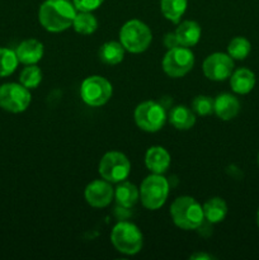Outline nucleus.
Wrapping results in <instances>:
<instances>
[{
  "label": "nucleus",
  "instance_id": "f257e3e1",
  "mask_svg": "<svg viewBox=\"0 0 259 260\" xmlns=\"http://www.w3.org/2000/svg\"><path fill=\"white\" fill-rule=\"evenodd\" d=\"M76 8L70 0H45L38 9V20L43 29L60 33L73 27Z\"/></svg>",
  "mask_w": 259,
  "mask_h": 260
},
{
  "label": "nucleus",
  "instance_id": "f03ea898",
  "mask_svg": "<svg viewBox=\"0 0 259 260\" xmlns=\"http://www.w3.org/2000/svg\"><path fill=\"white\" fill-rule=\"evenodd\" d=\"M170 216L174 225L185 231L197 230L205 221L202 206L189 196H182L173 201Z\"/></svg>",
  "mask_w": 259,
  "mask_h": 260
},
{
  "label": "nucleus",
  "instance_id": "7ed1b4c3",
  "mask_svg": "<svg viewBox=\"0 0 259 260\" xmlns=\"http://www.w3.org/2000/svg\"><path fill=\"white\" fill-rule=\"evenodd\" d=\"M152 33L149 25L139 19L127 20L119 30V42L130 53H142L150 47Z\"/></svg>",
  "mask_w": 259,
  "mask_h": 260
},
{
  "label": "nucleus",
  "instance_id": "20e7f679",
  "mask_svg": "<svg viewBox=\"0 0 259 260\" xmlns=\"http://www.w3.org/2000/svg\"><path fill=\"white\" fill-rule=\"evenodd\" d=\"M111 241L119 253L124 255H136L144 245V236L135 223L119 221L112 229Z\"/></svg>",
  "mask_w": 259,
  "mask_h": 260
},
{
  "label": "nucleus",
  "instance_id": "39448f33",
  "mask_svg": "<svg viewBox=\"0 0 259 260\" xmlns=\"http://www.w3.org/2000/svg\"><path fill=\"white\" fill-rule=\"evenodd\" d=\"M169 196V182L163 174L145 178L140 185V201L146 210L155 211L165 205Z\"/></svg>",
  "mask_w": 259,
  "mask_h": 260
},
{
  "label": "nucleus",
  "instance_id": "423d86ee",
  "mask_svg": "<svg viewBox=\"0 0 259 260\" xmlns=\"http://www.w3.org/2000/svg\"><path fill=\"white\" fill-rule=\"evenodd\" d=\"M135 123L140 129L149 134L160 131L168 119L165 108L154 101H146L140 103L134 112Z\"/></svg>",
  "mask_w": 259,
  "mask_h": 260
},
{
  "label": "nucleus",
  "instance_id": "0eeeda50",
  "mask_svg": "<svg viewBox=\"0 0 259 260\" xmlns=\"http://www.w3.org/2000/svg\"><path fill=\"white\" fill-rule=\"evenodd\" d=\"M98 172L103 179L109 183L123 182L131 173V162L128 157L119 151H108L102 156Z\"/></svg>",
  "mask_w": 259,
  "mask_h": 260
},
{
  "label": "nucleus",
  "instance_id": "6e6552de",
  "mask_svg": "<svg viewBox=\"0 0 259 260\" xmlns=\"http://www.w3.org/2000/svg\"><path fill=\"white\" fill-rule=\"evenodd\" d=\"M113 94L109 80L101 75H91L84 79L80 85V96L89 107H102L108 103Z\"/></svg>",
  "mask_w": 259,
  "mask_h": 260
},
{
  "label": "nucleus",
  "instance_id": "1a4fd4ad",
  "mask_svg": "<svg viewBox=\"0 0 259 260\" xmlns=\"http://www.w3.org/2000/svg\"><path fill=\"white\" fill-rule=\"evenodd\" d=\"M164 73L170 78H183L195 66V55L188 47L178 46L167 51L161 61Z\"/></svg>",
  "mask_w": 259,
  "mask_h": 260
},
{
  "label": "nucleus",
  "instance_id": "9d476101",
  "mask_svg": "<svg viewBox=\"0 0 259 260\" xmlns=\"http://www.w3.org/2000/svg\"><path fill=\"white\" fill-rule=\"evenodd\" d=\"M32 95L29 89L20 83H5L0 85V108L9 113H22L29 107Z\"/></svg>",
  "mask_w": 259,
  "mask_h": 260
},
{
  "label": "nucleus",
  "instance_id": "9b49d317",
  "mask_svg": "<svg viewBox=\"0 0 259 260\" xmlns=\"http://www.w3.org/2000/svg\"><path fill=\"white\" fill-rule=\"evenodd\" d=\"M202 70L208 80L223 81L230 78L231 74H233L234 60L229 53H211L203 61Z\"/></svg>",
  "mask_w": 259,
  "mask_h": 260
},
{
  "label": "nucleus",
  "instance_id": "f8f14e48",
  "mask_svg": "<svg viewBox=\"0 0 259 260\" xmlns=\"http://www.w3.org/2000/svg\"><path fill=\"white\" fill-rule=\"evenodd\" d=\"M84 198L91 207L104 208L114 200V188L112 187V183L107 182L103 178L93 180L85 187Z\"/></svg>",
  "mask_w": 259,
  "mask_h": 260
},
{
  "label": "nucleus",
  "instance_id": "ddd939ff",
  "mask_svg": "<svg viewBox=\"0 0 259 260\" xmlns=\"http://www.w3.org/2000/svg\"><path fill=\"white\" fill-rule=\"evenodd\" d=\"M18 61L23 65H36L40 62L45 53V47L41 41L35 38H28L22 41L15 48Z\"/></svg>",
  "mask_w": 259,
  "mask_h": 260
},
{
  "label": "nucleus",
  "instance_id": "4468645a",
  "mask_svg": "<svg viewBox=\"0 0 259 260\" xmlns=\"http://www.w3.org/2000/svg\"><path fill=\"white\" fill-rule=\"evenodd\" d=\"M239 112H240V102L233 94H218L213 99V113L221 121H231L238 116Z\"/></svg>",
  "mask_w": 259,
  "mask_h": 260
},
{
  "label": "nucleus",
  "instance_id": "2eb2a0df",
  "mask_svg": "<svg viewBox=\"0 0 259 260\" xmlns=\"http://www.w3.org/2000/svg\"><path fill=\"white\" fill-rule=\"evenodd\" d=\"M145 165L154 174H164L170 167V154L163 146H151L145 154Z\"/></svg>",
  "mask_w": 259,
  "mask_h": 260
},
{
  "label": "nucleus",
  "instance_id": "dca6fc26",
  "mask_svg": "<svg viewBox=\"0 0 259 260\" xmlns=\"http://www.w3.org/2000/svg\"><path fill=\"white\" fill-rule=\"evenodd\" d=\"M174 32L179 46L188 48L197 45L201 40V35H202L201 25L195 20H183V22L178 23V27Z\"/></svg>",
  "mask_w": 259,
  "mask_h": 260
},
{
  "label": "nucleus",
  "instance_id": "f3484780",
  "mask_svg": "<svg viewBox=\"0 0 259 260\" xmlns=\"http://www.w3.org/2000/svg\"><path fill=\"white\" fill-rule=\"evenodd\" d=\"M114 200L117 205L123 210H130L134 207L140 200V189L131 182H119L114 188Z\"/></svg>",
  "mask_w": 259,
  "mask_h": 260
},
{
  "label": "nucleus",
  "instance_id": "a211bd4d",
  "mask_svg": "<svg viewBox=\"0 0 259 260\" xmlns=\"http://www.w3.org/2000/svg\"><path fill=\"white\" fill-rule=\"evenodd\" d=\"M255 74L246 68H240L234 70L230 76V86L234 93L245 95L250 93L255 86Z\"/></svg>",
  "mask_w": 259,
  "mask_h": 260
},
{
  "label": "nucleus",
  "instance_id": "6ab92c4d",
  "mask_svg": "<svg viewBox=\"0 0 259 260\" xmlns=\"http://www.w3.org/2000/svg\"><path fill=\"white\" fill-rule=\"evenodd\" d=\"M170 124L179 131H188L196 124V113L185 106H175L168 114Z\"/></svg>",
  "mask_w": 259,
  "mask_h": 260
},
{
  "label": "nucleus",
  "instance_id": "aec40b11",
  "mask_svg": "<svg viewBox=\"0 0 259 260\" xmlns=\"http://www.w3.org/2000/svg\"><path fill=\"white\" fill-rule=\"evenodd\" d=\"M203 208L205 220L210 223H220L225 220L228 215V205L220 197H213L206 201Z\"/></svg>",
  "mask_w": 259,
  "mask_h": 260
},
{
  "label": "nucleus",
  "instance_id": "412c9836",
  "mask_svg": "<svg viewBox=\"0 0 259 260\" xmlns=\"http://www.w3.org/2000/svg\"><path fill=\"white\" fill-rule=\"evenodd\" d=\"M124 50L121 42L116 41H108L99 47L98 57L106 65H118L124 58Z\"/></svg>",
  "mask_w": 259,
  "mask_h": 260
},
{
  "label": "nucleus",
  "instance_id": "4be33fe9",
  "mask_svg": "<svg viewBox=\"0 0 259 260\" xmlns=\"http://www.w3.org/2000/svg\"><path fill=\"white\" fill-rule=\"evenodd\" d=\"M188 0H160V12L169 22L178 24L184 15Z\"/></svg>",
  "mask_w": 259,
  "mask_h": 260
},
{
  "label": "nucleus",
  "instance_id": "5701e85b",
  "mask_svg": "<svg viewBox=\"0 0 259 260\" xmlns=\"http://www.w3.org/2000/svg\"><path fill=\"white\" fill-rule=\"evenodd\" d=\"M98 19L93 12H78L73 22V28L76 33L83 36L93 35L98 29Z\"/></svg>",
  "mask_w": 259,
  "mask_h": 260
},
{
  "label": "nucleus",
  "instance_id": "b1692460",
  "mask_svg": "<svg viewBox=\"0 0 259 260\" xmlns=\"http://www.w3.org/2000/svg\"><path fill=\"white\" fill-rule=\"evenodd\" d=\"M17 53L14 50L7 47H0V78L10 76L18 68Z\"/></svg>",
  "mask_w": 259,
  "mask_h": 260
},
{
  "label": "nucleus",
  "instance_id": "393cba45",
  "mask_svg": "<svg viewBox=\"0 0 259 260\" xmlns=\"http://www.w3.org/2000/svg\"><path fill=\"white\" fill-rule=\"evenodd\" d=\"M251 51V43L245 37L233 38L228 46V53L233 60H245Z\"/></svg>",
  "mask_w": 259,
  "mask_h": 260
},
{
  "label": "nucleus",
  "instance_id": "a878e982",
  "mask_svg": "<svg viewBox=\"0 0 259 260\" xmlns=\"http://www.w3.org/2000/svg\"><path fill=\"white\" fill-rule=\"evenodd\" d=\"M42 81V71L37 65H25L20 71L19 83L27 89H36Z\"/></svg>",
  "mask_w": 259,
  "mask_h": 260
},
{
  "label": "nucleus",
  "instance_id": "bb28decb",
  "mask_svg": "<svg viewBox=\"0 0 259 260\" xmlns=\"http://www.w3.org/2000/svg\"><path fill=\"white\" fill-rule=\"evenodd\" d=\"M192 111L196 116H210L213 113V99L208 95H197L192 102Z\"/></svg>",
  "mask_w": 259,
  "mask_h": 260
},
{
  "label": "nucleus",
  "instance_id": "cd10ccee",
  "mask_svg": "<svg viewBox=\"0 0 259 260\" xmlns=\"http://www.w3.org/2000/svg\"><path fill=\"white\" fill-rule=\"evenodd\" d=\"M78 12H94L102 7L104 0H71Z\"/></svg>",
  "mask_w": 259,
  "mask_h": 260
},
{
  "label": "nucleus",
  "instance_id": "c85d7f7f",
  "mask_svg": "<svg viewBox=\"0 0 259 260\" xmlns=\"http://www.w3.org/2000/svg\"><path fill=\"white\" fill-rule=\"evenodd\" d=\"M164 46L167 47V50H170V48H174L179 46V42H178V38L175 36V32H168L167 35L164 36Z\"/></svg>",
  "mask_w": 259,
  "mask_h": 260
},
{
  "label": "nucleus",
  "instance_id": "c756f323",
  "mask_svg": "<svg viewBox=\"0 0 259 260\" xmlns=\"http://www.w3.org/2000/svg\"><path fill=\"white\" fill-rule=\"evenodd\" d=\"M189 259L193 260H211L215 259L211 254H206V253H195L193 255L189 256Z\"/></svg>",
  "mask_w": 259,
  "mask_h": 260
},
{
  "label": "nucleus",
  "instance_id": "7c9ffc66",
  "mask_svg": "<svg viewBox=\"0 0 259 260\" xmlns=\"http://www.w3.org/2000/svg\"><path fill=\"white\" fill-rule=\"evenodd\" d=\"M256 225H258V228H259V210H258V212H256Z\"/></svg>",
  "mask_w": 259,
  "mask_h": 260
},
{
  "label": "nucleus",
  "instance_id": "2f4dec72",
  "mask_svg": "<svg viewBox=\"0 0 259 260\" xmlns=\"http://www.w3.org/2000/svg\"><path fill=\"white\" fill-rule=\"evenodd\" d=\"M258 165H259V154H258Z\"/></svg>",
  "mask_w": 259,
  "mask_h": 260
}]
</instances>
